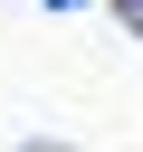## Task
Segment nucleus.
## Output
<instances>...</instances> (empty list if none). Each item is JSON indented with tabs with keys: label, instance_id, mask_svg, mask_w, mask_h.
Listing matches in <instances>:
<instances>
[{
	"label": "nucleus",
	"instance_id": "nucleus-1",
	"mask_svg": "<svg viewBox=\"0 0 143 152\" xmlns=\"http://www.w3.org/2000/svg\"><path fill=\"white\" fill-rule=\"evenodd\" d=\"M124 28H133V38H143V0H124Z\"/></svg>",
	"mask_w": 143,
	"mask_h": 152
},
{
	"label": "nucleus",
	"instance_id": "nucleus-2",
	"mask_svg": "<svg viewBox=\"0 0 143 152\" xmlns=\"http://www.w3.org/2000/svg\"><path fill=\"white\" fill-rule=\"evenodd\" d=\"M19 152H67V142H19Z\"/></svg>",
	"mask_w": 143,
	"mask_h": 152
},
{
	"label": "nucleus",
	"instance_id": "nucleus-3",
	"mask_svg": "<svg viewBox=\"0 0 143 152\" xmlns=\"http://www.w3.org/2000/svg\"><path fill=\"white\" fill-rule=\"evenodd\" d=\"M48 10H76V0H48Z\"/></svg>",
	"mask_w": 143,
	"mask_h": 152
}]
</instances>
